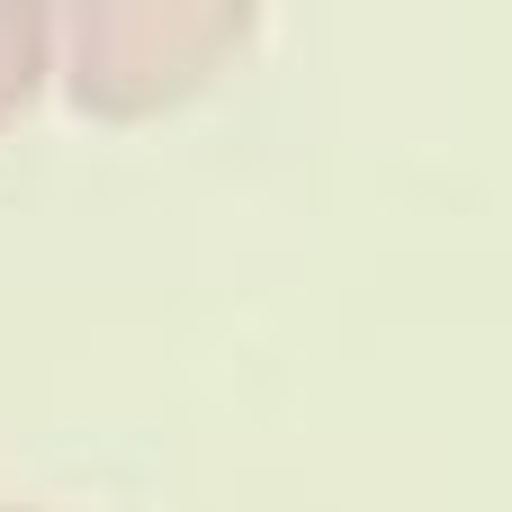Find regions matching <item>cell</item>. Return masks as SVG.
Wrapping results in <instances>:
<instances>
[{
	"label": "cell",
	"instance_id": "cell-1",
	"mask_svg": "<svg viewBox=\"0 0 512 512\" xmlns=\"http://www.w3.org/2000/svg\"><path fill=\"white\" fill-rule=\"evenodd\" d=\"M252 9L225 0H90L54 18V81L81 117H162L243 54Z\"/></svg>",
	"mask_w": 512,
	"mask_h": 512
},
{
	"label": "cell",
	"instance_id": "cell-2",
	"mask_svg": "<svg viewBox=\"0 0 512 512\" xmlns=\"http://www.w3.org/2000/svg\"><path fill=\"white\" fill-rule=\"evenodd\" d=\"M54 81V18L27 0H0V126Z\"/></svg>",
	"mask_w": 512,
	"mask_h": 512
},
{
	"label": "cell",
	"instance_id": "cell-3",
	"mask_svg": "<svg viewBox=\"0 0 512 512\" xmlns=\"http://www.w3.org/2000/svg\"><path fill=\"white\" fill-rule=\"evenodd\" d=\"M0 512H45V504H0Z\"/></svg>",
	"mask_w": 512,
	"mask_h": 512
}]
</instances>
